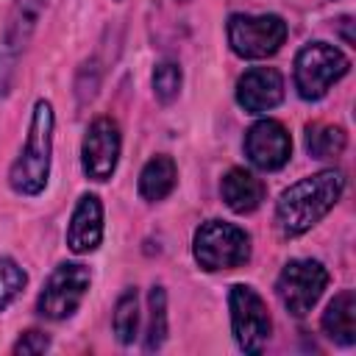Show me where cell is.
Listing matches in <instances>:
<instances>
[{
	"label": "cell",
	"instance_id": "603a6c76",
	"mask_svg": "<svg viewBox=\"0 0 356 356\" xmlns=\"http://www.w3.org/2000/svg\"><path fill=\"white\" fill-rule=\"evenodd\" d=\"M53 345L50 334L42 331V328H28L17 337V342L11 345V353L14 356H39V353H47Z\"/></svg>",
	"mask_w": 356,
	"mask_h": 356
},
{
	"label": "cell",
	"instance_id": "8fae6325",
	"mask_svg": "<svg viewBox=\"0 0 356 356\" xmlns=\"http://www.w3.org/2000/svg\"><path fill=\"white\" fill-rule=\"evenodd\" d=\"M242 150L250 167L261 172H278L292 159V136L284 122L273 117H261L245 131Z\"/></svg>",
	"mask_w": 356,
	"mask_h": 356
},
{
	"label": "cell",
	"instance_id": "5b68a950",
	"mask_svg": "<svg viewBox=\"0 0 356 356\" xmlns=\"http://www.w3.org/2000/svg\"><path fill=\"white\" fill-rule=\"evenodd\" d=\"M225 36H228V47L236 58L259 61V58L275 56L284 47L289 28H286L284 17H278V14L234 11L225 22Z\"/></svg>",
	"mask_w": 356,
	"mask_h": 356
},
{
	"label": "cell",
	"instance_id": "4fadbf2b",
	"mask_svg": "<svg viewBox=\"0 0 356 356\" xmlns=\"http://www.w3.org/2000/svg\"><path fill=\"white\" fill-rule=\"evenodd\" d=\"M103 231H106V214H103V200L95 192H83L70 214L67 222V248L75 256L95 253L103 245Z\"/></svg>",
	"mask_w": 356,
	"mask_h": 356
},
{
	"label": "cell",
	"instance_id": "cb8c5ba5",
	"mask_svg": "<svg viewBox=\"0 0 356 356\" xmlns=\"http://www.w3.org/2000/svg\"><path fill=\"white\" fill-rule=\"evenodd\" d=\"M114 3H122V0H114Z\"/></svg>",
	"mask_w": 356,
	"mask_h": 356
},
{
	"label": "cell",
	"instance_id": "ffe728a7",
	"mask_svg": "<svg viewBox=\"0 0 356 356\" xmlns=\"http://www.w3.org/2000/svg\"><path fill=\"white\" fill-rule=\"evenodd\" d=\"M150 86H153V97L161 106L175 103L178 95H181V86H184V70H181V64L175 58L156 61L153 75H150Z\"/></svg>",
	"mask_w": 356,
	"mask_h": 356
},
{
	"label": "cell",
	"instance_id": "e0dca14e",
	"mask_svg": "<svg viewBox=\"0 0 356 356\" xmlns=\"http://www.w3.org/2000/svg\"><path fill=\"white\" fill-rule=\"evenodd\" d=\"M303 147L312 159H337L345 153L348 147V134L342 125H331V122H306L303 128Z\"/></svg>",
	"mask_w": 356,
	"mask_h": 356
},
{
	"label": "cell",
	"instance_id": "7c38bea8",
	"mask_svg": "<svg viewBox=\"0 0 356 356\" xmlns=\"http://www.w3.org/2000/svg\"><path fill=\"white\" fill-rule=\"evenodd\" d=\"M284 75L275 67H250L236 78V106L248 114H267L284 100Z\"/></svg>",
	"mask_w": 356,
	"mask_h": 356
},
{
	"label": "cell",
	"instance_id": "6da1fadb",
	"mask_svg": "<svg viewBox=\"0 0 356 356\" xmlns=\"http://www.w3.org/2000/svg\"><path fill=\"white\" fill-rule=\"evenodd\" d=\"M345 184H348V178L337 167L317 170V172L289 184L275 200L278 231L289 239L303 236L306 231H312L339 203V197L345 192Z\"/></svg>",
	"mask_w": 356,
	"mask_h": 356
},
{
	"label": "cell",
	"instance_id": "7402d4cb",
	"mask_svg": "<svg viewBox=\"0 0 356 356\" xmlns=\"http://www.w3.org/2000/svg\"><path fill=\"white\" fill-rule=\"evenodd\" d=\"M97 86H100V67H97V58H89L81 64L78 70V81H75V95H78V103L86 106L95 100L97 95Z\"/></svg>",
	"mask_w": 356,
	"mask_h": 356
},
{
	"label": "cell",
	"instance_id": "44dd1931",
	"mask_svg": "<svg viewBox=\"0 0 356 356\" xmlns=\"http://www.w3.org/2000/svg\"><path fill=\"white\" fill-rule=\"evenodd\" d=\"M28 286V273L14 256H0V314L22 295Z\"/></svg>",
	"mask_w": 356,
	"mask_h": 356
},
{
	"label": "cell",
	"instance_id": "5bb4252c",
	"mask_svg": "<svg viewBox=\"0 0 356 356\" xmlns=\"http://www.w3.org/2000/svg\"><path fill=\"white\" fill-rule=\"evenodd\" d=\"M220 197L234 214H253L264 203L267 186L256 172L245 167H231L220 178Z\"/></svg>",
	"mask_w": 356,
	"mask_h": 356
},
{
	"label": "cell",
	"instance_id": "d6986e66",
	"mask_svg": "<svg viewBox=\"0 0 356 356\" xmlns=\"http://www.w3.org/2000/svg\"><path fill=\"white\" fill-rule=\"evenodd\" d=\"M139 317H142L139 314V292H136V286H125L114 303V312H111V334L122 348L136 342Z\"/></svg>",
	"mask_w": 356,
	"mask_h": 356
},
{
	"label": "cell",
	"instance_id": "9c48e42d",
	"mask_svg": "<svg viewBox=\"0 0 356 356\" xmlns=\"http://www.w3.org/2000/svg\"><path fill=\"white\" fill-rule=\"evenodd\" d=\"M122 156V128L114 117L100 114L95 117L81 139V170L89 181L106 184L117 172Z\"/></svg>",
	"mask_w": 356,
	"mask_h": 356
},
{
	"label": "cell",
	"instance_id": "8992f818",
	"mask_svg": "<svg viewBox=\"0 0 356 356\" xmlns=\"http://www.w3.org/2000/svg\"><path fill=\"white\" fill-rule=\"evenodd\" d=\"M89 286H92V270L86 264L58 261L36 295V314L50 323L70 320L81 309Z\"/></svg>",
	"mask_w": 356,
	"mask_h": 356
},
{
	"label": "cell",
	"instance_id": "2e32d148",
	"mask_svg": "<svg viewBox=\"0 0 356 356\" xmlns=\"http://www.w3.org/2000/svg\"><path fill=\"white\" fill-rule=\"evenodd\" d=\"M178 186V164L170 153H156L139 170L136 192L145 203H161Z\"/></svg>",
	"mask_w": 356,
	"mask_h": 356
},
{
	"label": "cell",
	"instance_id": "3957f363",
	"mask_svg": "<svg viewBox=\"0 0 356 356\" xmlns=\"http://www.w3.org/2000/svg\"><path fill=\"white\" fill-rule=\"evenodd\" d=\"M250 234L225 220H206L192 234V259L203 273L236 270L250 261Z\"/></svg>",
	"mask_w": 356,
	"mask_h": 356
},
{
	"label": "cell",
	"instance_id": "9a60e30c",
	"mask_svg": "<svg viewBox=\"0 0 356 356\" xmlns=\"http://www.w3.org/2000/svg\"><path fill=\"white\" fill-rule=\"evenodd\" d=\"M320 328L339 348H350L356 342V295H353V289H339L328 300V306L320 317Z\"/></svg>",
	"mask_w": 356,
	"mask_h": 356
},
{
	"label": "cell",
	"instance_id": "ac0fdd59",
	"mask_svg": "<svg viewBox=\"0 0 356 356\" xmlns=\"http://www.w3.org/2000/svg\"><path fill=\"white\" fill-rule=\"evenodd\" d=\"M170 334V314H167V289L161 284H153L147 292V325H145V339L142 350L156 353L164 348Z\"/></svg>",
	"mask_w": 356,
	"mask_h": 356
},
{
	"label": "cell",
	"instance_id": "52a82bcc",
	"mask_svg": "<svg viewBox=\"0 0 356 356\" xmlns=\"http://www.w3.org/2000/svg\"><path fill=\"white\" fill-rule=\"evenodd\" d=\"M228 317H231L234 342L242 353L256 356L267 348L273 334V317L256 286L234 284L228 289Z\"/></svg>",
	"mask_w": 356,
	"mask_h": 356
},
{
	"label": "cell",
	"instance_id": "277c9868",
	"mask_svg": "<svg viewBox=\"0 0 356 356\" xmlns=\"http://www.w3.org/2000/svg\"><path fill=\"white\" fill-rule=\"evenodd\" d=\"M350 72V58L328 42H306L292 61V81L306 103L323 100L334 83H339Z\"/></svg>",
	"mask_w": 356,
	"mask_h": 356
},
{
	"label": "cell",
	"instance_id": "ba28073f",
	"mask_svg": "<svg viewBox=\"0 0 356 356\" xmlns=\"http://www.w3.org/2000/svg\"><path fill=\"white\" fill-rule=\"evenodd\" d=\"M328 281L331 275L320 259H289L275 278V295L292 317H306L323 298Z\"/></svg>",
	"mask_w": 356,
	"mask_h": 356
},
{
	"label": "cell",
	"instance_id": "7a4b0ae2",
	"mask_svg": "<svg viewBox=\"0 0 356 356\" xmlns=\"http://www.w3.org/2000/svg\"><path fill=\"white\" fill-rule=\"evenodd\" d=\"M53 136H56V108L47 97H36L28 120L25 142L8 167V186L19 197H39L47 189L53 167Z\"/></svg>",
	"mask_w": 356,
	"mask_h": 356
},
{
	"label": "cell",
	"instance_id": "30bf717a",
	"mask_svg": "<svg viewBox=\"0 0 356 356\" xmlns=\"http://www.w3.org/2000/svg\"><path fill=\"white\" fill-rule=\"evenodd\" d=\"M44 6H47V0H14L8 22L3 28V39H0V95L8 92L17 61L25 53Z\"/></svg>",
	"mask_w": 356,
	"mask_h": 356
}]
</instances>
